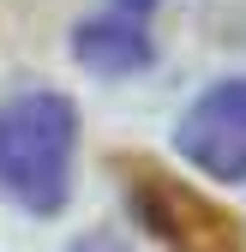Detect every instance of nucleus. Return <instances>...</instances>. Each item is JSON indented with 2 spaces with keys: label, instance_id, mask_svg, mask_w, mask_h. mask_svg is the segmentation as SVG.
<instances>
[{
  "label": "nucleus",
  "instance_id": "f257e3e1",
  "mask_svg": "<svg viewBox=\"0 0 246 252\" xmlns=\"http://www.w3.org/2000/svg\"><path fill=\"white\" fill-rule=\"evenodd\" d=\"M78 108L60 90H18L0 102V192L24 210H60L72 192Z\"/></svg>",
  "mask_w": 246,
  "mask_h": 252
},
{
  "label": "nucleus",
  "instance_id": "20e7f679",
  "mask_svg": "<svg viewBox=\"0 0 246 252\" xmlns=\"http://www.w3.org/2000/svg\"><path fill=\"white\" fill-rule=\"evenodd\" d=\"M72 54L84 60L90 72H138L150 66V36L132 12H108V18H84L78 36H72Z\"/></svg>",
  "mask_w": 246,
  "mask_h": 252
},
{
  "label": "nucleus",
  "instance_id": "423d86ee",
  "mask_svg": "<svg viewBox=\"0 0 246 252\" xmlns=\"http://www.w3.org/2000/svg\"><path fill=\"white\" fill-rule=\"evenodd\" d=\"M78 252H120V246H102V240H96V246H78Z\"/></svg>",
  "mask_w": 246,
  "mask_h": 252
},
{
  "label": "nucleus",
  "instance_id": "39448f33",
  "mask_svg": "<svg viewBox=\"0 0 246 252\" xmlns=\"http://www.w3.org/2000/svg\"><path fill=\"white\" fill-rule=\"evenodd\" d=\"M120 6H126V12H150V6H156V0H120Z\"/></svg>",
  "mask_w": 246,
  "mask_h": 252
},
{
  "label": "nucleus",
  "instance_id": "7ed1b4c3",
  "mask_svg": "<svg viewBox=\"0 0 246 252\" xmlns=\"http://www.w3.org/2000/svg\"><path fill=\"white\" fill-rule=\"evenodd\" d=\"M180 156L210 180H246V78L210 84L180 114Z\"/></svg>",
  "mask_w": 246,
  "mask_h": 252
},
{
  "label": "nucleus",
  "instance_id": "f03ea898",
  "mask_svg": "<svg viewBox=\"0 0 246 252\" xmlns=\"http://www.w3.org/2000/svg\"><path fill=\"white\" fill-rule=\"evenodd\" d=\"M132 210L144 216V228L162 234L174 252H240L234 216L216 210L204 192L168 180V174H150V168H144V174L132 180Z\"/></svg>",
  "mask_w": 246,
  "mask_h": 252
}]
</instances>
